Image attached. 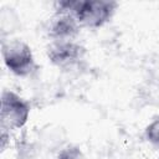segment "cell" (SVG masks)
Here are the masks:
<instances>
[{
	"mask_svg": "<svg viewBox=\"0 0 159 159\" xmlns=\"http://www.w3.org/2000/svg\"><path fill=\"white\" fill-rule=\"evenodd\" d=\"M119 4L114 0H60L53 2V11L72 14L81 27L101 29L116 15Z\"/></svg>",
	"mask_w": 159,
	"mask_h": 159,
	"instance_id": "obj_1",
	"label": "cell"
},
{
	"mask_svg": "<svg viewBox=\"0 0 159 159\" xmlns=\"http://www.w3.org/2000/svg\"><path fill=\"white\" fill-rule=\"evenodd\" d=\"M1 56L5 67L17 77H31L40 68L32 48L20 39H1Z\"/></svg>",
	"mask_w": 159,
	"mask_h": 159,
	"instance_id": "obj_2",
	"label": "cell"
},
{
	"mask_svg": "<svg viewBox=\"0 0 159 159\" xmlns=\"http://www.w3.org/2000/svg\"><path fill=\"white\" fill-rule=\"evenodd\" d=\"M50 63L62 72H76L86 65L87 48L77 40L50 41L46 47Z\"/></svg>",
	"mask_w": 159,
	"mask_h": 159,
	"instance_id": "obj_3",
	"label": "cell"
},
{
	"mask_svg": "<svg viewBox=\"0 0 159 159\" xmlns=\"http://www.w3.org/2000/svg\"><path fill=\"white\" fill-rule=\"evenodd\" d=\"M0 102V128L9 132L24 128L31 114L30 102L11 89L1 92Z\"/></svg>",
	"mask_w": 159,
	"mask_h": 159,
	"instance_id": "obj_4",
	"label": "cell"
},
{
	"mask_svg": "<svg viewBox=\"0 0 159 159\" xmlns=\"http://www.w3.org/2000/svg\"><path fill=\"white\" fill-rule=\"evenodd\" d=\"M81 30V25L72 14L57 11H53L46 26V34L50 41L77 40Z\"/></svg>",
	"mask_w": 159,
	"mask_h": 159,
	"instance_id": "obj_5",
	"label": "cell"
},
{
	"mask_svg": "<svg viewBox=\"0 0 159 159\" xmlns=\"http://www.w3.org/2000/svg\"><path fill=\"white\" fill-rule=\"evenodd\" d=\"M143 137L149 144L159 149V116L154 117L152 122L147 124L143 132Z\"/></svg>",
	"mask_w": 159,
	"mask_h": 159,
	"instance_id": "obj_6",
	"label": "cell"
},
{
	"mask_svg": "<svg viewBox=\"0 0 159 159\" xmlns=\"http://www.w3.org/2000/svg\"><path fill=\"white\" fill-rule=\"evenodd\" d=\"M56 159H83V154L77 145H67L58 152Z\"/></svg>",
	"mask_w": 159,
	"mask_h": 159,
	"instance_id": "obj_7",
	"label": "cell"
},
{
	"mask_svg": "<svg viewBox=\"0 0 159 159\" xmlns=\"http://www.w3.org/2000/svg\"><path fill=\"white\" fill-rule=\"evenodd\" d=\"M0 139H1V152H4L6 147L10 144V132L6 129H1Z\"/></svg>",
	"mask_w": 159,
	"mask_h": 159,
	"instance_id": "obj_8",
	"label": "cell"
},
{
	"mask_svg": "<svg viewBox=\"0 0 159 159\" xmlns=\"http://www.w3.org/2000/svg\"><path fill=\"white\" fill-rule=\"evenodd\" d=\"M158 159H159V157H158Z\"/></svg>",
	"mask_w": 159,
	"mask_h": 159,
	"instance_id": "obj_9",
	"label": "cell"
}]
</instances>
